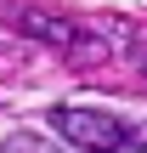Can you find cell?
Segmentation results:
<instances>
[{
  "label": "cell",
  "mask_w": 147,
  "mask_h": 153,
  "mask_svg": "<svg viewBox=\"0 0 147 153\" xmlns=\"http://www.w3.org/2000/svg\"><path fill=\"white\" fill-rule=\"evenodd\" d=\"M51 125H57V136H62V142H74L79 153H125V148H136V142H142V136H130V131H125V119L96 114V108H57V114H51Z\"/></svg>",
  "instance_id": "cell-1"
},
{
  "label": "cell",
  "mask_w": 147,
  "mask_h": 153,
  "mask_svg": "<svg viewBox=\"0 0 147 153\" xmlns=\"http://www.w3.org/2000/svg\"><path fill=\"white\" fill-rule=\"evenodd\" d=\"M0 153H51V148H45L40 136H6V142H0Z\"/></svg>",
  "instance_id": "cell-2"
}]
</instances>
